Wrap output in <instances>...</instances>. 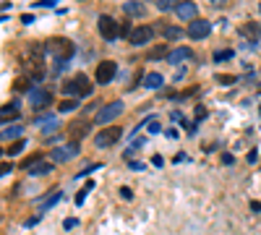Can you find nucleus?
Segmentation results:
<instances>
[{
    "label": "nucleus",
    "mask_w": 261,
    "mask_h": 235,
    "mask_svg": "<svg viewBox=\"0 0 261 235\" xmlns=\"http://www.w3.org/2000/svg\"><path fill=\"white\" fill-rule=\"evenodd\" d=\"M175 16L183 21H196L198 19V6L193 3V0H180L178 8H175Z\"/></svg>",
    "instance_id": "obj_10"
},
{
    "label": "nucleus",
    "mask_w": 261,
    "mask_h": 235,
    "mask_svg": "<svg viewBox=\"0 0 261 235\" xmlns=\"http://www.w3.org/2000/svg\"><path fill=\"white\" fill-rule=\"evenodd\" d=\"M58 201H60V191H58V194H53V196H50L47 201H44V204H42V207H39V209L44 212V209H50V207H53V204H58Z\"/></svg>",
    "instance_id": "obj_28"
},
{
    "label": "nucleus",
    "mask_w": 261,
    "mask_h": 235,
    "mask_svg": "<svg viewBox=\"0 0 261 235\" xmlns=\"http://www.w3.org/2000/svg\"><path fill=\"white\" fill-rule=\"evenodd\" d=\"M209 31H212V24L206 19H196V21L188 24V37L191 39H206Z\"/></svg>",
    "instance_id": "obj_11"
},
{
    "label": "nucleus",
    "mask_w": 261,
    "mask_h": 235,
    "mask_svg": "<svg viewBox=\"0 0 261 235\" xmlns=\"http://www.w3.org/2000/svg\"><path fill=\"white\" fill-rule=\"evenodd\" d=\"M123 11H126L128 16H144V13H146L144 3H136V0H131V3H126V6H123Z\"/></svg>",
    "instance_id": "obj_18"
},
{
    "label": "nucleus",
    "mask_w": 261,
    "mask_h": 235,
    "mask_svg": "<svg viewBox=\"0 0 261 235\" xmlns=\"http://www.w3.org/2000/svg\"><path fill=\"white\" fill-rule=\"evenodd\" d=\"M63 91L68 94V97H86V94H91V81L86 78V73H76L73 78H68V81H63Z\"/></svg>",
    "instance_id": "obj_2"
},
{
    "label": "nucleus",
    "mask_w": 261,
    "mask_h": 235,
    "mask_svg": "<svg viewBox=\"0 0 261 235\" xmlns=\"http://www.w3.org/2000/svg\"><path fill=\"white\" fill-rule=\"evenodd\" d=\"M55 3H58V0H39L37 6H55Z\"/></svg>",
    "instance_id": "obj_37"
},
{
    "label": "nucleus",
    "mask_w": 261,
    "mask_h": 235,
    "mask_svg": "<svg viewBox=\"0 0 261 235\" xmlns=\"http://www.w3.org/2000/svg\"><path fill=\"white\" fill-rule=\"evenodd\" d=\"M123 110H126V105H123L120 100H115V102H107L99 113H97V123H113L115 118H120L123 115Z\"/></svg>",
    "instance_id": "obj_7"
},
{
    "label": "nucleus",
    "mask_w": 261,
    "mask_h": 235,
    "mask_svg": "<svg viewBox=\"0 0 261 235\" xmlns=\"http://www.w3.org/2000/svg\"><path fill=\"white\" fill-rule=\"evenodd\" d=\"M258 11H261V3H258Z\"/></svg>",
    "instance_id": "obj_40"
},
{
    "label": "nucleus",
    "mask_w": 261,
    "mask_h": 235,
    "mask_svg": "<svg viewBox=\"0 0 261 235\" xmlns=\"http://www.w3.org/2000/svg\"><path fill=\"white\" fill-rule=\"evenodd\" d=\"M89 131H91L89 120H79V123H71V128H68V133H71V138H73V141L84 138V136H86Z\"/></svg>",
    "instance_id": "obj_15"
},
{
    "label": "nucleus",
    "mask_w": 261,
    "mask_h": 235,
    "mask_svg": "<svg viewBox=\"0 0 261 235\" xmlns=\"http://www.w3.org/2000/svg\"><path fill=\"white\" fill-rule=\"evenodd\" d=\"M128 167H131V170H144V165H141V162H131Z\"/></svg>",
    "instance_id": "obj_38"
},
{
    "label": "nucleus",
    "mask_w": 261,
    "mask_h": 235,
    "mask_svg": "<svg viewBox=\"0 0 261 235\" xmlns=\"http://www.w3.org/2000/svg\"><path fill=\"white\" fill-rule=\"evenodd\" d=\"M44 50H47V53H50L55 60L66 63L68 58H73L76 47H73V42H71V39H66V37H53V39H47V44H44Z\"/></svg>",
    "instance_id": "obj_1"
},
{
    "label": "nucleus",
    "mask_w": 261,
    "mask_h": 235,
    "mask_svg": "<svg viewBox=\"0 0 261 235\" xmlns=\"http://www.w3.org/2000/svg\"><path fill=\"white\" fill-rule=\"evenodd\" d=\"M19 136H21V128H19V125H6V128H3V141L19 138Z\"/></svg>",
    "instance_id": "obj_22"
},
{
    "label": "nucleus",
    "mask_w": 261,
    "mask_h": 235,
    "mask_svg": "<svg viewBox=\"0 0 261 235\" xmlns=\"http://www.w3.org/2000/svg\"><path fill=\"white\" fill-rule=\"evenodd\" d=\"M76 107H79V102H76V100H63V102H60L58 105V110H60V113H71V110H76Z\"/></svg>",
    "instance_id": "obj_24"
},
{
    "label": "nucleus",
    "mask_w": 261,
    "mask_h": 235,
    "mask_svg": "<svg viewBox=\"0 0 261 235\" xmlns=\"http://www.w3.org/2000/svg\"><path fill=\"white\" fill-rule=\"evenodd\" d=\"M151 165H157V167H160V165H162V157H160V154H154V157H151Z\"/></svg>",
    "instance_id": "obj_36"
},
{
    "label": "nucleus",
    "mask_w": 261,
    "mask_h": 235,
    "mask_svg": "<svg viewBox=\"0 0 261 235\" xmlns=\"http://www.w3.org/2000/svg\"><path fill=\"white\" fill-rule=\"evenodd\" d=\"M76 225H79V219H73V217H68L66 222H63V227H66V230H73Z\"/></svg>",
    "instance_id": "obj_31"
},
{
    "label": "nucleus",
    "mask_w": 261,
    "mask_h": 235,
    "mask_svg": "<svg viewBox=\"0 0 261 235\" xmlns=\"http://www.w3.org/2000/svg\"><path fill=\"white\" fill-rule=\"evenodd\" d=\"M144 86H146V89H160V86H162V76L154 73V71L146 73V76H144Z\"/></svg>",
    "instance_id": "obj_17"
},
{
    "label": "nucleus",
    "mask_w": 261,
    "mask_h": 235,
    "mask_svg": "<svg viewBox=\"0 0 261 235\" xmlns=\"http://www.w3.org/2000/svg\"><path fill=\"white\" fill-rule=\"evenodd\" d=\"M154 6L160 11H175L178 8V0H154Z\"/></svg>",
    "instance_id": "obj_23"
},
{
    "label": "nucleus",
    "mask_w": 261,
    "mask_h": 235,
    "mask_svg": "<svg viewBox=\"0 0 261 235\" xmlns=\"http://www.w3.org/2000/svg\"><path fill=\"white\" fill-rule=\"evenodd\" d=\"M55 128H58V123H55V120H53V123H50V125H44V133H50V131H55Z\"/></svg>",
    "instance_id": "obj_35"
},
{
    "label": "nucleus",
    "mask_w": 261,
    "mask_h": 235,
    "mask_svg": "<svg viewBox=\"0 0 261 235\" xmlns=\"http://www.w3.org/2000/svg\"><path fill=\"white\" fill-rule=\"evenodd\" d=\"M149 39H154V26H149V24L146 26H136L133 34L128 37L131 44H146Z\"/></svg>",
    "instance_id": "obj_13"
},
{
    "label": "nucleus",
    "mask_w": 261,
    "mask_h": 235,
    "mask_svg": "<svg viewBox=\"0 0 261 235\" xmlns=\"http://www.w3.org/2000/svg\"><path fill=\"white\" fill-rule=\"evenodd\" d=\"M53 102H55L53 89H44V86L29 89V105H32V110H44V107H50Z\"/></svg>",
    "instance_id": "obj_4"
},
{
    "label": "nucleus",
    "mask_w": 261,
    "mask_h": 235,
    "mask_svg": "<svg viewBox=\"0 0 261 235\" xmlns=\"http://www.w3.org/2000/svg\"><path fill=\"white\" fill-rule=\"evenodd\" d=\"M209 3H212V6H225L227 0H209Z\"/></svg>",
    "instance_id": "obj_39"
},
{
    "label": "nucleus",
    "mask_w": 261,
    "mask_h": 235,
    "mask_svg": "<svg viewBox=\"0 0 261 235\" xmlns=\"http://www.w3.org/2000/svg\"><path fill=\"white\" fill-rule=\"evenodd\" d=\"M24 147H26V141H24V138L13 141V147L8 149V154H11V157H16V154H21V152H24Z\"/></svg>",
    "instance_id": "obj_26"
},
{
    "label": "nucleus",
    "mask_w": 261,
    "mask_h": 235,
    "mask_svg": "<svg viewBox=\"0 0 261 235\" xmlns=\"http://www.w3.org/2000/svg\"><path fill=\"white\" fill-rule=\"evenodd\" d=\"M53 162H37V165H32V167H29V175H47V172H53Z\"/></svg>",
    "instance_id": "obj_16"
},
{
    "label": "nucleus",
    "mask_w": 261,
    "mask_h": 235,
    "mask_svg": "<svg viewBox=\"0 0 261 235\" xmlns=\"http://www.w3.org/2000/svg\"><path fill=\"white\" fill-rule=\"evenodd\" d=\"M79 152H81L79 141H71V144H66V147H58V149H53V162H55V165H63V162L73 160V157L79 154Z\"/></svg>",
    "instance_id": "obj_8"
},
{
    "label": "nucleus",
    "mask_w": 261,
    "mask_h": 235,
    "mask_svg": "<svg viewBox=\"0 0 261 235\" xmlns=\"http://www.w3.org/2000/svg\"><path fill=\"white\" fill-rule=\"evenodd\" d=\"M120 136H123L120 125H105L102 131L94 133V147L97 149H110L113 144H118V141H120Z\"/></svg>",
    "instance_id": "obj_3"
},
{
    "label": "nucleus",
    "mask_w": 261,
    "mask_h": 235,
    "mask_svg": "<svg viewBox=\"0 0 261 235\" xmlns=\"http://www.w3.org/2000/svg\"><path fill=\"white\" fill-rule=\"evenodd\" d=\"M24 71L32 76V81H39V78L44 76V63H42V58L39 55H34V58H29V60H24Z\"/></svg>",
    "instance_id": "obj_12"
},
{
    "label": "nucleus",
    "mask_w": 261,
    "mask_h": 235,
    "mask_svg": "<svg viewBox=\"0 0 261 235\" xmlns=\"http://www.w3.org/2000/svg\"><path fill=\"white\" fill-rule=\"evenodd\" d=\"M97 29H99V37L105 39V42H115L118 37H120V26H118V21L113 19V16H99V21H97Z\"/></svg>",
    "instance_id": "obj_5"
},
{
    "label": "nucleus",
    "mask_w": 261,
    "mask_h": 235,
    "mask_svg": "<svg viewBox=\"0 0 261 235\" xmlns=\"http://www.w3.org/2000/svg\"><path fill=\"white\" fill-rule=\"evenodd\" d=\"M160 29H162L165 39H180V37H183V31H180L178 26H167V24H162Z\"/></svg>",
    "instance_id": "obj_20"
},
{
    "label": "nucleus",
    "mask_w": 261,
    "mask_h": 235,
    "mask_svg": "<svg viewBox=\"0 0 261 235\" xmlns=\"http://www.w3.org/2000/svg\"><path fill=\"white\" fill-rule=\"evenodd\" d=\"M99 167H102V165H99V162H91V165H89V167H84V170H81V172H79V178H84V175H89V172H94V170H99Z\"/></svg>",
    "instance_id": "obj_30"
},
{
    "label": "nucleus",
    "mask_w": 261,
    "mask_h": 235,
    "mask_svg": "<svg viewBox=\"0 0 261 235\" xmlns=\"http://www.w3.org/2000/svg\"><path fill=\"white\" fill-rule=\"evenodd\" d=\"M120 196H123V199H131L133 194H131V188H120Z\"/></svg>",
    "instance_id": "obj_33"
},
{
    "label": "nucleus",
    "mask_w": 261,
    "mask_h": 235,
    "mask_svg": "<svg viewBox=\"0 0 261 235\" xmlns=\"http://www.w3.org/2000/svg\"><path fill=\"white\" fill-rule=\"evenodd\" d=\"M238 34H240V39H245V42L253 44V42L261 39V24H258V21H245V24H240Z\"/></svg>",
    "instance_id": "obj_9"
},
{
    "label": "nucleus",
    "mask_w": 261,
    "mask_h": 235,
    "mask_svg": "<svg viewBox=\"0 0 261 235\" xmlns=\"http://www.w3.org/2000/svg\"><path fill=\"white\" fill-rule=\"evenodd\" d=\"M115 73H118V63L115 60H99L97 63V71H94V78H97V84H110L115 81Z\"/></svg>",
    "instance_id": "obj_6"
},
{
    "label": "nucleus",
    "mask_w": 261,
    "mask_h": 235,
    "mask_svg": "<svg viewBox=\"0 0 261 235\" xmlns=\"http://www.w3.org/2000/svg\"><path fill=\"white\" fill-rule=\"evenodd\" d=\"M217 81H220L222 86H230V84H235L238 78H235V76H227V73H222V76H217Z\"/></svg>",
    "instance_id": "obj_29"
},
{
    "label": "nucleus",
    "mask_w": 261,
    "mask_h": 235,
    "mask_svg": "<svg viewBox=\"0 0 261 235\" xmlns=\"http://www.w3.org/2000/svg\"><path fill=\"white\" fill-rule=\"evenodd\" d=\"M167 55H170V50H167L165 44H160V47H154V50H149V55H146V60H167Z\"/></svg>",
    "instance_id": "obj_19"
},
{
    "label": "nucleus",
    "mask_w": 261,
    "mask_h": 235,
    "mask_svg": "<svg viewBox=\"0 0 261 235\" xmlns=\"http://www.w3.org/2000/svg\"><path fill=\"white\" fill-rule=\"evenodd\" d=\"M19 115V105L11 102V105H3V123H8V118H16Z\"/></svg>",
    "instance_id": "obj_21"
},
{
    "label": "nucleus",
    "mask_w": 261,
    "mask_h": 235,
    "mask_svg": "<svg viewBox=\"0 0 261 235\" xmlns=\"http://www.w3.org/2000/svg\"><path fill=\"white\" fill-rule=\"evenodd\" d=\"M233 55H235L233 50H217V53H214V60H217V63H222V60H230Z\"/></svg>",
    "instance_id": "obj_27"
},
{
    "label": "nucleus",
    "mask_w": 261,
    "mask_h": 235,
    "mask_svg": "<svg viewBox=\"0 0 261 235\" xmlns=\"http://www.w3.org/2000/svg\"><path fill=\"white\" fill-rule=\"evenodd\" d=\"M191 58H193V50H191V47H178V50H170V55H167V63L178 66V63L191 60Z\"/></svg>",
    "instance_id": "obj_14"
},
{
    "label": "nucleus",
    "mask_w": 261,
    "mask_h": 235,
    "mask_svg": "<svg viewBox=\"0 0 261 235\" xmlns=\"http://www.w3.org/2000/svg\"><path fill=\"white\" fill-rule=\"evenodd\" d=\"M206 115V107H196V118H204Z\"/></svg>",
    "instance_id": "obj_34"
},
{
    "label": "nucleus",
    "mask_w": 261,
    "mask_h": 235,
    "mask_svg": "<svg viewBox=\"0 0 261 235\" xmlns=\"http://www.w3.org/2000/svg\"><path fill=\"white\" fill-rule=\"evenodd\" d=\"M89 191H94V183H86L79 194H76V204H84V199L89 196Z\"/></svg>",
    "instance_id": "obj_25"
},
{
    "label": "nucleus",
    "mask_w": 261,
    "mask_h": 235,
    "mask_svg": "<svg viewBox=\"0 0 261 235\" xmlns=\"http://www.w3.org/2000/svg\"><path fill=\"white\" fill-rule=\"evenodd\" d=\"M149 131L151 133H160V123L157 120H149Z\"/></svg>",
    "instance_id": "obj_32"
}]
</instances>
